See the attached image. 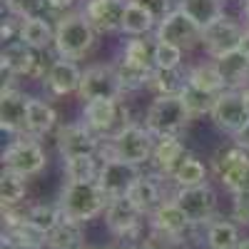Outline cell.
I'll use <instances>...</instances> for the list:
<instances>
[{
  "mask_svg": "<svg viewBox=\"0 0 249 249\" xmlns=\"http://www.w3.org/2000/svg\"><path fill=\"white\" fill-rule=\"evenodd\" d=\"M107 202H110V197L100 187V182L88 179V182H68L57 204H60L62 214H65L68 219L85 224V222H90L97 214L105 212Z\"/></svg>",
  "mask_w": 249,
  "mask_h": 249,
  "instance_id": "1",
  "label": "cell"
},
{
  "mask_svg": "<svg viewBox=\"0 0 249 249\" xmlns=\"http://www.w3.org/2000/svg\"><path fill=\"white\" fill-rule=\"evenodd\" d=\"M95 30L82 13H62L55 23V53L65 60L85 57L95 45Z\"/></svg>",
  "mask_w": 249,
  "mask_h": 249,
  "instance_id": "2",
  "label": "cell"
},
{
  "mask_svg": "<svg viewBox=\"0 0 249 249\" xmlns=\"http://www.w3.org/2000/svg\"><path fill=\"white\" fill-rule=\"evenodd\" d=\"M190 120L192 115L179 95H157L144 112V127L155 137H167L179 135L190 124Z\"/></svg>",
  "mask_w": 249,
  "mask_h": 249,
  "instance_id": "3",
  "label": "cell"
},
{
  "mask_svg": "<svg viewBox=\"0 0 249 249\" xmlns=\"http://www.w3.org/2000/svg\"><path fill=\"white\" fill-rule=\"evenodd\" d=\"M212 172L232 195L249 192V152L237 142L219 147L212 157Z\"/></svg>",
  "mask_w": 249,
  "mask_h": 249,
  "instance_id": "4",
  "label": "cell"
},
{
  "mask_svg": "<svg viewBox=\"0 0 249 249\" xmlns=\"http://www.w3.org/2000/svg\"><path fill=\"white\" fill-rule=\"evenodd\" d=\"M157 137L144 127V124H124V127L110 137V157L132 162V164H142L152 160V150H155Z\"/></svg>",
  "mask_w": 249,
  "mask_h": 249,
  "instance_id": "5",
  "label": "cell"
},
{
  "mask_svg": "<svg viewBox=\"0 0 249 249\" xmlns=\"http://www.w3.org/2000/svg\"><path fill=\"white\" fill-rule=\"evenodd\" d=\"M0 68L3 77H45L48 70H43L40 50L30 48L23 37H13L3 43V55H0Z\"/></svg>",
  "mask_w": 249,
  "mask_h": 249,
  "instance_id": "6",
  "label": "cell"
},
{
  "mask_svg": "<svg viewBox=\"0 0 249 249\" xmlns=\"http://www.w3.org/2000/svg\"><path fill=\"white\" fill-rule=\"evenodd\" d=\"M122 117H127V107L122 105V100H90L85 102V110H82V122L97 137H107V140L117 135L124 124H130Z\"/></svg>",
  "mask_w": 249,
  "mask_h": 249,
  "instance_id": "7",
  "label": "cell"
},
{
  "mask_svg": "<svg viewBox=\"0 0 249 249\" xmlns=\"http://www.w3.org/2000/svg\"><path fill=\"white\" fill-rule=\"evenodd\" d=\"M45 164H48L45 150L40 147V142L30 135L13 140L3 150V170H13L18 175L33 177L37 172H43Z\"/></svg>",
  "mask_w": 249,
  "mask_h": 249,
  "instance_id": "8",
  "label": "cell"
},
{
  "mask_svg": "<svg viewBox=\"0 0 249 249\" xmlns=\"http://www.w3.org/2000/svg\"><path fill=\"white\" fill-rule=\"evenodd\" d=\"M155 40L172 43L182 50H192L195 45H202V28L182 8H175L157 23Z\"/></svg>",
  "mask_w": 249,
  "mask_h": 249,
  "instance_id": "9",
  "label": "cell"
},
{
  "mask_svg": "<svg viewBox=\"0 0 249 249\" xmlns=\"http://www.w3.org/2000/svg\"><path fill=\"white\" fill-rule=\"evenodd\" d=\"M80 100H120L124 95V88L120 82V75L115 65H92L82 70V82L77 90Z\"/></svg>",
  "mask_w": 249,
  "mask_h": 249,
  "instance_id": "10",
  "label": "cell"
},
{
  "mask_svg": "<svg viewBox=\"0 0 249 249\" xmlns=\"http://www.w3.org/2000/svg\"><path fill=\"white\" fill-rule=\"evenodd\" d=\"M214 127L227 132V135H237L244 124L249 122V110L244 105L242 90H224L214 97V105L210 112Z\"/></svg>",
  "mask_w": 249,
  "mask_h": 249,
  "instance_id": "11",
  "label": "cell"
},
{
  "mask_svg": "<svg viewBox=\"0 0 249 249\" xmlns=\"http://www.w3.org/2000/svg\"><path fill=\"white\" fill-rule=\"evenodd\" d=\"M175 202L182 207V212L187 214L192 224L202 227L210 224L217 210V195L210 184H199V187H179L175 192Z\"/></svg>",
  "mask_w": 249,
  "mask_h": 249,
  "instance_id": "12",
  "label": "cell"
},
{
  "mask_svg": "<svg viewBox=\"0 0 249 249\" xmlns=\"http://www.w3.org/2000/svg\"><path fill=\"white\" fill-rule=\"evenodd\" d=\"M242 35H244V28L237 23V20L222 15L219 20H214L212 25H207L202 30V48L214 60V57H222V55L232 53V50H239Z\"/></svg>",
  "mask_w": 249,
  "mask_h": 249,
  "instance_id": "13",
  "label": "cell"
},
{
  "mask_svg": "<svg viewBox=\"0 0 249 249\" xmlns=\"http://www.w3.org/2000/svg\"><path fill=\"white\" fill-rule=\"evenodd\" d=\"M140 177H142L140 164L124 162V160H117V157H107L100 167L97 182H100L102 190H105V195L112 199V197H124Z\"/></svg>",
  "mask_w": 249,
  "mask_h": 249,
  "instance_id": "14",
  "label": "cell"
},
{
  "mask_svg": "<svg viewBox=\"0 0 249 249\" xmlns=\"http://www.w3.org/2000/svg\"><path fill=\"white\" fill-rule=\"evenodd\" d=\"M28 95H23L13 85H3V92H0V130L8 135H28Z\"/></svg>",
  "mask_w": 249,
  "mask_h": 249,
  "instance_id": "15",
  "label": "cell"
},
{
  "mask_svg": "<svg viewBox=\"0 0 249 249\" xmlns=\"http://www.w3.org/2000/svg\"><path fill=\"white\" fill-rule=\"evenodd\" d=\"M100 137L88 127L85 122H70L62 124L57 132V150L62 155V160L68 157H82V155H95L100 147Z\"/></svg>",
  "mask_w": 249,
  "mask_h": 249,
  "instance_id": "16",
  "label": "cell"
},
{
  "mask_svg": "<svg viewBox=\"0 0 249 249\" xmlns=\"http://www.w3.org/2000/svg\"><path fill=\"white\" fill-rule=\"evenodd\" d=\"M124 0H88L82 15L88 18V23L92 25L95 33L110 35V33H122V18H124Z\"/></svg>",
  "mask_w": 249,
  "mask_h": 249,
  "instance_id": "17",
  "label": "cell"
},
{
  "mask_svg": "<svg viewBox=\"0 0 249 249\" xmlns=\"http://www.w3.org/2000/svg\"><path fill=\"white\" fill-rule=\"evenodd\" d=\"M142 212L135 207V202L124 195V197H112L107 202V210H105V224L107 230L117 237H130L140 230L142 224Z\"/></svg>",
  "mask_w": 249,
  "mask_h": 249,
  "instance_id": "18",
  "label": "cell"
},
{
  "mask_svg": "<svg viewBox=\"0 0 249 249\" xmlns=\"http://www.w3.org/2000/svg\"><path fill=\"white\" fill-rule=\"evenodd\" d=\"M80 82H82V70L75 65V60L57 57L45 72V88L55 97H65V95L77 92Z\"/></svg>",
  "mask_w": 249,
  "mask_h": 249,
  "instance_id": "19",
  "label": "cell"
},
{
  "mask_svg": "<svg viewBox=\"0 0 249 249\" xmlns=\"http://www.w3.org/2000/svg\"><path fill=\"white\" fill-rule=\"evenodd\" d=\"M150 227L152 232H162V234H172V237H184L192 230V222L187 219V214L182 212V207L172 199H164L157 210L150 214Z\"/></svg>",
  "mask_w": 249,
  "mask_h": 249,
  "instance_id": "20",
  "label": "cell"
},
{
  "mask_svg": "<svg viewBox=\"0 0 249 249\" xmlns=\"http://www.w3.org/2000/svg\"><path fill=\"white\" fill-rule=\"evenodd\" d=\"M184 157H187V150H184L179 135H167V137H157L150 162H152V167H155L160 175L170 177Z\"/></svg>",
  "mask_w": 249,
  "mask_h": 249,
  "instance_id": "21",
  "label": "cell"
},
{
  "mask_svg": "<svg viewBox=\"0 0 249 249\" xmlns=\"http://www.w3.org/2000/svg\"><path fill=\"white\" fill-rule=\"evenodd\" d=\"M214 62L227 82V90H244L249 85V60L242 50H232L222 57H214Z\"/></svg>",
  "mask_w": 249,
  "mask_h": 249,
  "instance_id": "22",
  "label": "cell"
},
{
  "mask_svg": "<svg viewBox=\"0 0 249 249\" xmlns=\"http://www.w3.org/2000/svg\"><path fill=\"white\" fill-rule=\"evenodd\" d=\"M157 23L160 20L147 5L140 3V0H130L127 8H124V18H122V33L130 37H144L147 33L155 30Z\"/></svg>",
  "mask_w": 249,
  "mask_h": 249,
  "instance_id": "23",
  "label": "cell"
},
{
  "mask_svg": "<svg viewBox=\"0 0 249 249\" xmlns=\"http://www.w3.org/2000/svg\"><path fill=\"white\" fill-rule=\"evenodd\" d=\"M187 85H192L207 95H219L227 90V82L217 68V62H199L192 70H187Z\"/></svg>",
  "mask_w": 249,
  "mask_h": 249,
  "instance_id": "24",
  "label": "cell"
},
{
  "mask_svg": "<svg viewBox=\"0 0 249 249\" xmlns=\"http://www.w3.org/2000/svg\"><path fill=\"white\" fill-rule=\"evenodd\" d=\"M20 37L35 50H48L55 43V28L50 25V20L45 18H23L20 20Z\"/></svg>",
  "mask_w": 249,
  "mask_h": 249,
  "instance_id": "25",
  "label": "cell"
},
{
  "mask_svg": "<svg viewBox=\"0 0 249 249\" xmlns=\"http://www.w3.org/2000/svg\"><path fill=\"white\" fill-rule=\"evenodd\" d=\"M127 197L135 202V207L142 212V214H152L157 207L164 202L162 199V190H160V184H157V179L155 177H140L135 184H132V190L127 192Z\"/></svg>",
  "mask_w": 249,
  "mask_h": 249,
  "instance_id": "26",
  "label": "cell"
},
{
  "mask_svg": "<svg viewBox=\"0 0 249 249\" xmlns=\"http://www.w3.org/2000/svg\"><path fill=\"white\" fill-rule=\"evenodd\" d=\"M57 124V112L48 100H37L30 97V107H28V135L30 137H43L48 135Z\"/></svg>",
  "mask_w": 249,
  "mask_h": 249,
  "instance_id": "27",
  "label": "cell"
},
{
  "mask_svg": "<svg viewBox=\"0 0 249 249\" xmlns=\"http://www.w3.org/2000/svg\"><path fill=\"white\" fill-rule=\"evenodd\" d=\"M204 239L207 249H237L239 247V230L237 224L230 219H212L210 224H204Z\"/></svg>",
  "mask_w": 249,
  "mask_h": 249,
  "instance_id": "28",
  "label": "cell"
},
{
  "mask_svg": "<svg viewBox=\"0 0 249 249\" xmlns=\"http://www.w3.org/2000/svg\"><path fill=\"white\" fill-rule=\"evenodd\" d=\"M177 8H182L204 30L224 15V0H179Z\"/></svg>",
  "mask_w": 249,
  "mask_h": 249,
  "instance_id": "29",
  "label": "cell"
},
{
  "mask_svg": "<svg viewBox=\"0 0 249 249\" xmlns=\"http://www.w3.org/2000/svg\"><path fill=\"white\" fill-rule=\"evenodd\" d=\"M115 70L120 75V82H122L124 92H135V90H142V88H150V77H152L155 68H142V65H137V62L117 57Z\"/></svg>",
  "mask_w": 249,
  "mask_h": 249,
  "instance_id": "30",
  "label": "cell"
},
{
  "mask_svg": "<svg viewBox=\"0 0 249 249\" xmlns=\"http://www.w3.org/2000/svg\"><path fill=\"white\" fill-rule=\"evenodd\" d=\"M170 179L177 184V190L179 187H199V184H207V167L202 160L187 155L177 164V170L170 175Z\"/></svg>",
  "mask_w": 249,
  "mask_h": 249,
  "instance_id": "31",
  "label": "cell"
},
{
  "mask_svg": "<svg viewBox=\"0 0 249 249\" xmlns=\"http://www.w3.org/2000/svg\"><path fill=\"white\" fill-rule=\"evenodd\" d=\"M80 222L72 219H62L55 230L48 234V249H77V247H85L82 244V230H80Z\"/></svg>",
  "mask_w": 249,
  "mask_h": 249,
  "instance_id": "32",
  "label": "cell"
},
{
  "mask_svg": "<svg viewBox=\"0 0 249 249\" xmlns=\"http://www.w3.org/2000/svg\"><path fill=\"white\" fill-rule=\"evenodd\" d=\"M184 88H187V72H182L179 68H175V70L155 68L152 70L150 90H155L157 95H182Z\"/></svg>",
  "mask_w": 249,
  "mask_h": 249,
  "instance_id": "33",
  "label": "cell"
},
{
  "mask_svg": "<svg viewBox=\"0 0 249 249\" xmlns=\"http://www.w3.org/2000/svg\"><path fill=\"white\" fill-rule=\"evenodd\" d=\"M28 195V177L13 170H3L0 175V199L3 207H18Z\"/></svg>",
  "mask_w": 249,
  "mask_h": 249,
  "instance_id": "34",
  "label": "cell"
},
{
  "mask_svg": "<svg viewBox=\"0 0 249 249\" xmlns=\"http://www.w3.org/2000/svg\"><path fill=\"white\" fill-rule=\"evenodd\" d=\"M100 167L95 155H82V157H68L62 170H65L68 182H88V179H97L100 177Z\"/></svg>",
  "mask_w": 249,
  "mask_h": 249,
  "instance_id": "35",
  "label": "cell"
},
{
  "mask_svg": "<svg viewBox=\"0 0 249 249\" xmlns=\"http://www.w3.org/2000/svg\"><path fill=\"white\" fill-rule=\"evenodd\" d=\"M3 5L18 20H23V18H45V20H50V15H57L50 8L48 0H3Z\"/></svg>",
  "mask_w": 249,
  "mask_h": 249,
  "instance_id": "36",
  "label": "cell"
},
{
  "mask_svg": "<svg viewBox=\"0 0 249 249\" xmlns=\"http://www.w3.org/2000/svg\"><path fill=\"white\" fill-rule=\"evenodd\" d=\"M25 217L37 227L40 232H45V234H50L55 227L65 219L60 204H35V207H30V210L25 212Z\"/></svg>",
  "mask_w": 249,
  "mask_h": 249,
  "instance_id": "37",
  "label": "cell"
},
{
  "mask_svg": "<svg viewBox=\"0 0 249 249\" xmlns=\"http://www.w3.org/2000/svg\"><path fill=\"white\" fill-rule=\"evenodd\" d=\"M120 57L137 62L142 68H155V43L152 40H144V37H132V40H127V45L122 48Z\"/></svg>",
  "mask_w": 249,
  "mask_h": 249,
  "instance_id": "38",
  "label": "cell"
},
{
  "mask_svg": "<svg viewBox=\"0 0 249 249\" xmlns=\"http://www.w3.org/2000/svg\"><path fill=\"white\" fill-rule=\"evenodd\" d=\"M179 97L184 100V105H187V110H190V115L192 117H199V115H210L212 112V105H214V97L217 95H207V92H202V90H197L192 85H187Z\"/></svg>",
  "mask_w": 249,
  "mask_h": 249,
  "instance_id": "39",
  "label": "cell"
},
{
  "mask_svg": "<svg viewBox=\"0 0 249 249\" xmlns=\"http://www.w3.org/2000/svg\"><path fill=\"white\" fill-rule=\"evenodd\" d=\"M182 48L172 45V43H162V40H155V68L162 70H175L182 65Z\"/></svg>",
  "mask_w": 249,
  "mask_h": 249,
  "instance_id": "40",
  "label": "cell"
},
{
  "mask_svg": "<svg viewBox=\"0 0 249 249\" xmlns=\"http://www.w3.org/2000/svg\"><path fill=\"white\" fill-rule=\"evenodd\" d=\"M142 249H187L184 237H172V234H162V232H152L144 239Z\"/></svg>",
  "mask_w": 249,
  "mask_h": 249,
  "instance_id": "41",
  "label": "cell"
},
{
  "mask_svg": "<svg viewBox=\"0 0 249 249\" xmlns=\"http://www.w3.org/2000/svg\"><path fill=\"white\" fill-rule=\"evenodd\" d=\"M232 219L249 227V192L232 195Z\"/></svg>",
  "mask_w": 249,
  "mask_h": 249,
  "instance_id": "42",
  "label": "cell"
},
{
  "mask_svg": "<svg viewBox=\"0 0 249 249\" xmlns=\"http://www.w3.org/2000/svg\"><path fill=\"white\" fill-rule=\"evenodd\" d=\"M140 3H144L152 13H155V18L157 20H162L164 15L170 13V0H140Z\"/></svg>",
  "mask_w": 249,
  "mask_h": 249,
  "instance_id": "43",
  "label": "cell"
},
{
  "mask_svg": "<svg viewBox=\"0 0 249 249\" xmlns=\"http://www.w3.org/2000/svg\"><path fill=\"white\" fill-rule=\"evenodd\" d=\"M48 3H50V8H53L57 15H62L65 10H70V8L75 5V0H48Z\"/></svg>",
  "mask_w": 249,
  "mask_h": 249,
  "instance_id": "44",
  "label": "cell"
},
{
  "mask_svg": "<svg viewBox=\"0 0 249 249\" xmlns=\"http://www.w3.org/2000/svg\"><path fill=\"white\" fill-rule=\"evenodd\" d=\"M234 142L239 144V147H244V150L249 152V122L244 124V127H242L237 135H234Z\"/></svg>",
  "mask_w": 249,
  "mask_h": 249,
  "instance_id": "45",
  "label": "cell"
},
{
  "mask_svg": "<svg viewBox=\"0 0 249 249\" xmlns=\"http://www.w3.org/2000/svg\"><path fill=\"white\" fill-rule=\"evenodd\" d=\"M0 249H25V247L20 244L15 237H10V234L3 232V242H0Z\"/></svg>",
  "mask_w": 249,
  "mask_h": 249,
  "instance_id": "46",
  "label": "cell"
},
{
  "mask_svg": "<svg viewBox=\"0 0 249 249\" xmlns=\"http://www.w3.org/2000/svg\"><path fill=\"white\" fill-rule=\"evenodd\" d=\"M239 50L247 55V60H249V25L244 28V35H242V45H239Z\"/></svg>",
  "mask_w": 249,
  "mask_h": 249,
  "instance_id": "47",
  "label": "cell"
},
{
  "mask_svg": "<svg viewBox=\"0 0 249 249\" xmlns=\"http://www.w3.org/2000/svg\"><path fill=\"white\" fill-rule=\"evenodd\" d=\"M242 97H244V105H247V110H249V85L242 90Z\"/></svg>",
  "mask_w": 249,
  "mask_h": 249,
  "instance_id": "48",
  "label": "cell"
},
{
  "mask_svg": "<svg viewBox=\"0 0 249 249\" xmlns=\"http://www.w3.org/2000/svg\"><path fill=\"white\" fill-rule=\"evenodd\" d=\"M242 10H244V18H247V23H249V0H244V5H242Z\"/></svg>",
  "mask_w": 249,
  "mask_h": 249,
  "instance_id": "49",
  "label": "cell"
},
{
  "mask_svg": "<svg viewBox=\"0 0 249 249\" xmlns=\"http://www.w3.org/2000/svg\"><path fill=\"white\" fill-rule=\"evenodd\" d=\"M120 249H142V247H140V244H122Z\"/></svg>",
  "mask_w": 249,
  "mask_h": 249,
  "instance_id": "50",
  "label": "cell"
},
{
  "mask_svg": "<svg viewBox=\"0 0 249 249\" xmlns=\"http://www.w3.org/2000/svg\"><path fill=\"white\" fill-rule=\"evenodd\" d=\"M237 249H249V239H242V242H239V247H237Z\"/></svg>",
  "mask_w": 249,
  "mask_h": 249,
  "instance_id": "51",
  "label": "cell"
}]
</instances>
